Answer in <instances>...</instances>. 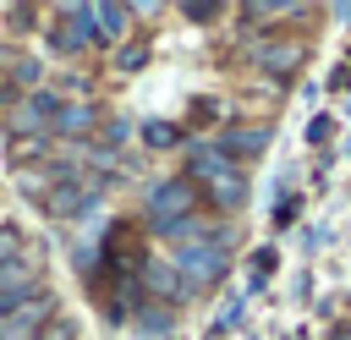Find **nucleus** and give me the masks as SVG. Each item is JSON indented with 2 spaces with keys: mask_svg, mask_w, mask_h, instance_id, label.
<instances>
[{
  "mask_svg": "<svg viewBox=\"0 0 351 340\" xmlns=\"http://www.w3.org/2000/svg\"><path fill=\"white\" fill-rule=\"evenodd\" d=\"M176 274L192 285V291H203V285H219L225 280V269H230V236H219V230H203L197 225V236H186V241H176Z\"/></svg>",
  "mask_w": 351,
  "mask_h": 340,
  "instance_id": "obj_1",
  "label": "nucleus"
},
{
  "mask_svg": "<svg viewBox=\"0 0 351 340\" xmlns=\"http://www.w3.org/2000/svg\"><path fill=\"white\" fill-rule=\"evenodd\" d=\"M186 181L203 186V197H208L214 208H241V203H247V175H241V165H230L219 148H192Z\"/></svg>",
  "mask_w": 351,
  "mask_h": 340,
  "instance_id": "obj_2",
  "label": "nucleus"
},
{
  "mask_svg": "<svg viewBox=\"0 0 351 340\" xmlns=\"http://www.w3.org/2000/svg\"><path fill=\"white\" fill-rule=\"evenodd\" d=\"M143 214H148V225H154V230L176 236L186 219H197V186H192L186 175H170V181H159V186L148 192Z\"/></svg>",
  "mask_w": 351,
  "mask_h": 340,
  "instance_id": "obj_3",
  "label": "nucleus"
},
{
  "mask_svg": "<svg viewBox=\"0 0 351 340\" xmlns=\"http://www.w3.org/2000/svg\"><path fill=\"white\" fill-rule=\"evenodd\" d=\"M99 192H104V175H88V170L77 165V175H60V181H55V192L44 197V208H49L55 219H77V214H88V208L99 203Z\"/></svg>",
  "mask_w": 351,
  "mask_h": 340,
  "instance_id": "obj_4",
  "label": "nucleus"
},
{
  "mask_svg": "<svg viewBox=\"0 0 351 340\" xmlns=\"http://www.w3.org/2000/svg\"><path fill=\"white\" fill-rule=\"evenodd\" d=\"M60 93L55 88H33V93H22L16 104H11V132H22V137H38V132H55V115H60Z\"/></svg>",
  "mask_w": 351,
  "mask_h": 340,
  "instance_id": "obj_5",
  "label": "nucleus"
},
{
  "mask_svg": "<svg viewBox=\"0 0 351 340\" xmlns=\"http://www.w3.org/2000/svg\"><path fill=\"white\" fill-rule=\"evenodd\" d=\"M49 44H55L60 55L88 49V44H93V5H66L60 22H55V33H49Z\"/></svg>",
  "mask_w": 351,
  "mask_h": 340,
  "instance_id": "obj_6",
  "label": "nucleus"
},
{
  "mask_svg": "<svg viewBox=\"0 0 351 340\" xmlns=\"http://www.w3.org/2000/svg\"><path fill=\"white\" fill-rule=\"evenodd\" d=\"M33 291H38V269H33V258L5 263V269H0V318H11Z\"/></svg>",
  "mask_w": 351,
  "mask_h": 340,
  "instance_id": "obj_7",
  "label": "nucleus"
},
{
  "mask_svg": "<svg viewBox=\"0 0 351 340\" xmlns=\"http://www.w3.org/2000/svg\"><path fill=\"white\" fill-rule=\"evenodd\" d=\"M302 60H307V44H296V38H274V44H258L252 49V66L258 71H274V77H291Z\"/></svg>",
  "mask_w": 351,
  "mask_h": 340,
  "instance_id": "obj_8",
  "label": "nucleus"
},
{
  "mask_svg": "<svg viewBox=\"0 0 351 340\" xmlns=\"http://www.w3.org/2000/svg\"><path fill=\"white\" fill-rule=\"evenodd\" d=\"M269 137H274L269 126H230V132H219V143H214V148H219L230 165H241V159L263 154V148H269Z\"/></svg>",
  "mask_w": 351,
  "mask_h": 340,
  "instance_id": "obj_9",
  "label": "nucleus"
},
{
  "mask_svg": "<svg viewBox=\"0 0 351 340\" xmlns=\"http://www.w3.org/2000/svg\"><path fill=\"white\" fill-rule=\"evenodd\" d=\"M143 285H148L159 302H186V296H192V285L176 274V263H143Z\"/></svg>",
  "mask_w": 351,
  "mask_h": 340,
  "instance_id": "obj_10",
  "label": "nucleus"
},
{
  "mask_svg": "<svg viewBox=\"0 0 351 340\" xmlns=\"http://www.w3.org/2000/svg\"><path fill=\"white\" fill-rule=\"evenodd\" d=\"M99 126V110L88 104V99H71V104H60V115H55V132L60 137H88Z\"/></svg>",
  "mask_w": 351,
  "mask_h": 340,
  "instance_id": "obj_11",
  "label": "nucleus"
},
{
  "mask_svg": "<svg viewBox=\"0 0 351 340\" xmlns=\"http://www.w3.org/2000/svg\"><path fill=\"white\" fill-rule=\"evenodd\" d=\"M126 22H132V5H93V44L126 38Z\"/></svg>",
  "mask_w": 351,
  "mask_h": 340,
  "instance_id": "obj_12",
  "label": "nucleus"
},
{
  "mask_svg": "<svg viewBox=\"0 0 351 340\" xmlns=\"http://www.w3.org/2000/svg\"><path fill=\"white\" fill-rule=\"evenodd\" d=\"M143 143H148V148H170V143H181V132H176L170 121H148V126H143Z\"/></svg>",
  "mask_w": 351,
  "mask_h": 340,
  "instance_id": "obj_13",
  "label": "nucleus"
},
{
  "mask_svg": "<svg viewBox=\"0 0 351 340\" xmlns=\"http://www.w3.org/2000/svg\"><path fill=\"white\" fill-rule=\"evenodd\" d=\"M22 247H27V241H22V230H16V225H0V269H5V263H16V258H22Z\"/></svg>",
  "mask_w": 351,
  "mask_h": 340,
  "instance_id": "obj_14",
  "label": "nucleus"
},
{
  "mask_svg": "<svg viewBox=\"0 0 351 340\" xmlns=\"http://www.w3.org/2000/svg\"><path fill=\"white\" fill-rule=\"evenodd\" d=\"M11 82H22L27 93L38 88V60H11Z\"/></svg>",
  "mask_w": 351,
  "mask_h": 340,
  "instance_id": "obj_15",
  "label": "nucleus"
},
{
  "mask_svg": "<svg viewBox=\"0 0 351 340\" xmlns=\"http://www.w3.org/2000/svg\"><path fill=\"white\" fill-rule=\"evenodd\" d=\"M38 340H77V324H71V318H60V313H55V318H49V324H44V335H38Z\"/></svg>",
  "mask_w": 351,
  "mask_h": 340,
  "instance_id": "obj_16",
  "label": "nucleus"
},
{
  "mask_svg": "<svg viewBox=\"0 0 351 340\" xmlns=\"http://www.w3.org/2000/svg\"><path fill=\"white\" fill-rule=\"evenodd\" d=\"M181 16H186V22H214L219 5H181Z\"/></svg>",
  "mask_w": 351,
  "mask_h": 340,
  "instance_id": "obj_17",
  "label": "nucleus"
},
{
  "mask_svg": "<svg viewBox=\"0 0 351 340\" xmlns=\"http://www.w3.org/2000/svg\"><path fill=\"white\" fill-rule=\"evenodd\" d=\"M143 60H148V49H143V44H132V49H121V71H137Z\"/></svg>",
  "mask_w": 351,
  "mask_h": 340,
  "instance_id": "obj_18",
  "label": "nucleus"
},
{
  "mask_svg": "<svg viewBox=\"0 0 351 340\" xmlns=\"http://www.w3.org/2000/svg\"><path fill=\"white\" fill-rule=\"evenodd\" d=\"M329 340H351V324H340V329H335V335H329Z\"/></svg>",
  "mask_w": 351,
  "mask_h": 340,
  "instance_id": "obj_19",
  "label": "nucleus"
},
{
  "mask_svg": "<svg viewBox=\"0 0 351 340\" xmlns=\"http://www.w3.org/2000/svg\"><path fill=\"white\" fill-rule=\"evenodd\" d=\"M335 16H346V22H351V5H335Z\"/></svg>",
  "mask_w": 351,
  "mask_h": 340,
  "instance_id": "obj_20",
  "label": "nucleus"
},
{
  "mask_svg": "<svg viewBox=\"0 0 351 340\" xmlns=\"http://www.w3.org/2000/svg\"><path fill=\"white\" fill-rule=\"evenodd\" d=\"M0 340H22V335H11V329H0Z\"/></svg>",
  "mask_w": 351,
  "mask_h": 340,
  "instance_id": "obj_21",
  "label": "nucleus"
}]
</instances>
